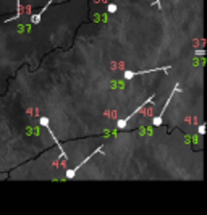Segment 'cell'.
<instances>
[{
    "label": "cell",
    "instance_id": "cell-1",
    "mask_svg": "<svg viewBox=\"0 0 207 215\" xmlns=\"http://www.w3.org/2000/svg\"><path fill=\"white\" fill-rule=\"evenodd\" d=\"M97 154H104V149H102V147H97V149H96V150H94V152H92L91 155H87V157H86V159H83V162H79V163H78V165H76V167H73V168H68V170H66V172H65V178H66V180H73V178H74V176H76V173H78V170H79L81 167H83V165H84V163H87V162H89V160L92 159V157H94V155H97Z\"/></svg>",
    "mask_w": 207,
    "mask_h": 215
},
{
    "label": "cell",
    "instance_id": "cell-2",
    "mask_svg": "<svg viewBox=\"0 0 207 215\" xmlns=\"http://www.w3.org/2000/svg\"><path fill=\"white\" fill-rule=\"evenodd\" d=\"M177 92H181V86H180V84H175L173 91H172L170 94H168V99H167V102H165V107L162 109V112L159 113V115H157V117H155V118L152 120V125H154V126H160V125H162V121H164V115H165V110H167V107L170 105L172 99H173V96H175Z\"/></svg>",
    "mask_w": 207,
    "mask_h": 215
},
{
    "label": "cell",
    "instance_id": "cell-3",
    "mask_svg": "<svg viewBox=\"0 0 207 215\" xmlns=\"http://www.w3.org/2000/svg\"><path fill=\"white\" fill-rule=\"evenodd\" d=\"M39 123L44 126V128H46L47 131H49V134H50V137H52V141L55 142V146H57L58 149H60V154H62V159H66V152H65V149H63V146H62L60 144V141L57 137H55V134L52 133V128H50V123H49V118L47 117H41L39 118Z\"/></svg>",
    "mask_w": 207,
    "mask_h": 215
},
{
    "label": "cell",
    "instance_id": "cell-4",
    "mask_svg": "<svg viewBox=\"0 0 207 215\" xmlns=\"http://www.w3.org/2000/svg\"><path fill=\"white\" fill-rule=\"evenodd\" d=\"M170 66H160V68H149V70H141V71H123V76L125 79H133L134 76H139V74H147V73H154V71H164V73H168Z\"/></svg>",
    "mask_w": 207,
    "mask_h": 215
},
{
    "label": "cell",
    "instance_id": "cell-5",
    "mask_svg": "<svg viewBox=\"0 0 207 215\" xmlns=\"http://www.w3.org/2000/svg\"><path fill=\"white\" fill-rule=\"evenodd\" d=\"M152 102H154V96H152V97H149V99L146 100V102H142V105H139V107H137V109H136L133 113H129V115H128L126 118H125V120H120V121H117V128H118V129H123V128H126V125H128V121H129V120L133 118L134 115H137V113H139V112H141V110H142L146 105L152 104Z\"/></svg>",
    "mask_w": 207,
    "mask_h": 215
},
{
    "label": "cell",
    "instance_id": "cell-6",
    "mask_svg": "<svg viewBox=\"0 0 207 215\" xmlns=\"http://www.w3.org/2000/svg\"><path fill=\"white\" fill-rule=\"evenodd\" d=\"M52 3H54V0H49V2L46 3V7H44L41 11H37V13L31 15V24H39V23H41V20H42V15L46 13V11H47V8H49Z\"/></svg>",
    "mask_w": 207,
    "mask_h": 215
},
{
    "label": "cell",
    "instance_id": "cell-7",
    "mask_svg": "<svg viewBox=\"0 0 207 215\" xmlns=\"http://www.w3.org/2000/svg\"><path fill=\"white\" fill-rule=\"evenodd\" d=\"M20 15H21V3H20V0H16V15L13 16V18H8L5 23H10V21H13V20H16V18H20Z\"/></svg>",
    "mask_w": 207,
    "mask_h": 215
},
{
    "label": "cell",
    "instance_id": "cell-8",
    "mask_svg": "<svg viewBox=\"0 0 207 215\" xmlns=\"http://www.w3.org/2000/svg\"><path fill=\"white\" fill-rule=\"evenodd\" d=\"M107 10H109V13H115V11L118 10V7H117L115 3H109V8Z\"/></svg>",
    "mask_w": 207,
    "mask_h": 215
},
{
    "label": "cell",
    "instance_id": "cell-9",
    "mask_svg": "<svg viewBox=\"0 0 207 215\" xmlns=\"http://www.w3.org/2000/svg\"><path fill=\"white\" fill-rule=\"evenodd\" d=\"M194 55L202 57V55H205V50H204V49H194Z\"/></svg>",
    "mask_w": 207,
    "mask_h": 215
},
{
    "label": "cell",
    "instance_id": "cell-10",
    "mask_svg": "<svg viewBox=\"0 0 207 215\" xmlns=\"http://www.w3.org/2000/svg\"><path fill=\"white\" fill-rule=\"evenodd\" d=\"M197 131H199V134H201V136L205 134V125H204V123H202V125H199V129H197Z\"/></svg>",
    "mask_w": 207,
    "mask_h": 215
},
{
    "label": "cell",
    "instance_id": "cell-11",
    "mask_svg": "<svg viewBox=\"0 0 207 215\" xmlns=\"http://www.w3.org/2000/svg\"><path fill=\"white\" fill-rule=\"evenodd\" d=\"M5 178H8V173H3V175H0V180H5Z\"/></svg>",
    "mask_w": 207,
    "mask_h": 215
},
{
    "label": "cell",
    "instance_id": "cell-12",
    "mask_svg": "<svg viewBox=\"0 0 207 215\" xmlns=\"http://www.w3.org/2000/svg\"><path fill=\"white\" fill-rule=\"evenodd\" d=\"M155 5H157V8H162V3H160V0H155Z\"/></svg>",
    "mask_w": 207,
    "mask_h": 215
}]
</instances>
